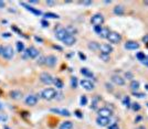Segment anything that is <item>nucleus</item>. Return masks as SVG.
<instances>
[{
    "label": "nucleus",
    "instance_id": "obj_33",
    "mask_svg": "<svg viewBox=\"0 0 148 129\" xmlns=\"http://www.w3.org/2000/svg\"><path fill=\"white\" fill-rule=\"evenodd\" d=\"M123 104L126 106V107H130V99H129V97H125L124 99H123Z\"/></svg>",
    "mask_w": 148,
    "mask_h": 129
},
{
    "label": "nucleus",
    "instance_id": "obj_16",
    "mask_svg": "<svg viewBox=\"0 0 148 129\" xmlns=\"http://www.w3.org/2000/svg\"><path fill=\"white\" fill-rule=\"evenodd\" d=\"M22 7H24L28 11H31L32 13H34V14H36V15H41L42 14V12L40 11V10H36V9H34V8H32V7H30L29 5H27V3H24V2H21L20 3Z\"/></svg>",
    "mask_w": 148,
    "mask_h": 129
},
{
    "label": "nucleus",
    "instance_id": "obj_45",
    "mask_svg": "<svg viewBox=\"0 0 148 129\" xmlns=\"http://www.w3.org/2000/svg\"><path fill=\"white\" fill-rule=\"evenodd\" d=\"M125 76H126V77H132V74H130V73H126Z\"/></svg>",
    "mask_w": 148,
    "mask_h": 129
},
{
    "label": "nucleus",
    "instance_id": "obj_15",
    "mask_svg": "<svg viewBox=\"0 0 148 129\" xmlns=\"http://www.w3.org/2000/svg\"><path fill=\"white\" fill-rule=\"evenodd\" d=\"M63 42H64V44H65V45L71 46V45L75 44V42H76V39H75V36H68L63 40Z\"/></svg>",
    "mask_w": 148,
    "mask_h": 129
},
{
    "label": "nucleus",
    "instance_id": "obj_27",
    "mask_svg": "<svg viewBox=\"0 0 148 129\" xmlns=\"http://www.w3.org/2000/svg\"><path fill=\"white\" fill-rule=\"evenodd\" d=\"M17 50H18V52H23V50H24V44L22 42H20V41H18L17 42Z\"/></svg>",
    "mask_w": 148,
    "mask_h": 129
},
{
    "label": "nucleus",
    "instance_id": "obj_31",
    "mask_svg": "<svg viewBox=\"0 0 148 129\" xmlns=\"http://www.w3.org/2000/svg\"><path fill=\"white\" fill-rule=\"evenodd\" d=\"M136 57H137L141 62H143V61L146 58V55H145L144 53H141V52H138V53H137V55H136Z\"/></svg>",
    "mask_w": 148,
    "mask_h": 129
},
{
    "label": "nucleus",
    "instance_id": "obj_1",
    "mask_svg": "<svg viewBox=\"0 0 148 129\" xmlns=\"http://www.w3.org/2000/svg\"><path fill=\"white\" fill-rule=\"evenodd\" d=\"M41 96H42V98H44V99L51 100L57 96V91L54 88H45L42 93H41Z\"/></svg>",
    "mask_w": 148,
    "mask_h": 129
},
{
    "label": "nucleus",
    "instance_id": "obj_9",
    "mask_svg": "<svg viewBox=\"0 0 148 129\" xmlns=\"http://www.w3.org/2000/svg\"><path fill=\"white\" fill-rule=\"evenodd\" d=\"M68 36H69V33L66 32V30H65V29H59V30L57 31V33H55L57 39V40H60V41H63L64 39H65Z\"/></svg>",
    "mask_w": 148,
    "mask_h": 129
},
{
    "label": "nucleus",
    "instance_id": "obj_19",
    "mask_svg": "<svg viewBox=\"0 0 148 129\" xmlns=\"http://www.w3.org/2000/svg\"><path fill=\"white\" fill-rule=\"evenodd\" d=\"M73 128V122H64L60 125V128L59 129H72Z\"/></svg>",
    "mask_w": 148,
    "mask_h": 129
},
{
    "label": "nucleus",
    "instance_id": "obj_32",
    "mask_svg": "<svg viewBox=\"0 0 148 129\" xmlns=\"http://www.w3.org/2000/svg\"><path fill=\"white\" fill-rule=\"evenodd\" d=\"M130 107L133 108V110H135V112H138V110L141 109V105H139L138 103H134V104L130 105Z\"/></svg>",
    "mask_w": 148,
    "mask_h": 129
},
{
    "label": "nucleus",
    "instance_id": "obj_4",
    "mask_svg": "<svg viewBox=\"0 0 148 129\" xmlns=\"http://www.w3.org/2000/svg\"><path fill=\"white\" fill-rule=\"evenodd\" d=\"M40 81L42 82L43 84L50 85V84H52V83L54 82V79L52 77V75H51V74L47 73V72H44V73H42V74L40 75Z\"/></svg>",
    "mask_w": 148,
    "mask_h": 129
},
{
    "label": "nucleus",
    "instance_id": "obj_23",
    "mask_svg": "<svg viewBox=\"0 0 148 129\" xmlns=\"http://www.w3.org/2000/svg\"><path fill=\"white\" fill-rule=\"evenodd\" d=\"M130 88H132L134 92H137V89L139 88V82H137V81H132V82H130Z\"/></svg>",
    "mask_w": 148,
    "mask_h": 129
},
{
    "label": "nucleus",
    "instance_id": "obj_29",
    "mask_svg": "<svg viewBox=\"0 0 148 129\" xmlns=\"http://www.w3.org/2000/svg\"><path fill=\"white\" fill-rule=\"evenodd\" d=\"M65 30H66V32L69 33V36H72V34H74V33L76 32V29H74L73 27H68Z\"/></svg>",
    "mask_w": 148,
    "mask_h": 129
},
{
    "label": "nucleus",
    "instance_id": "obj_46",
    "mask_svg": "<svg viewBox=\"0 0 148 129\" xmlns=\"http://www.w3.org/2000/svg\"><path fill=\"white\" fill-rule=\"evenodd\" d=\"M35 40H36V41H40V42H42V39H40V38H38V36H35Z\"/></svg>",
    "mask_w": 148,
    "mask_h": 129
},
{
    "label": "nucleus",
    "instance_id": "obj_14",
    "mask_svg": "<svg viewBox=\"0 0 148 129\" xmlns=\"http://www.w3.org/2000/svg\"><path fill=\"white\" fill-rule=\"evenodd\" d=\"M51 112H53V113H57V114L61 115V116H66V117H69L70 116V112L68 110V109H60V108H52L51 109Z\"/></svg>",
    "mask_w": 148,
    "mask_h": 129
},
{
    "label": "nucleus",
    "instance_id": "obj_8",
    "mask_svg": "<svg viewBox=\"0 0 148 129\" xmlns=\"http://www.w3.org/2000/svg\"><path fill=\"white\" fill-rule=\"evenodd\" d=\"M80 84H81V86H82L84 89H86V91H92V89L94 88V84L92 83L91 81H89V79H82V81L80 82Z\"/></svg>",
    "mask_w": 148,
    "mask_h": 129
},
{
    "label": "nucleus",
    "instance_id": "obj_18",
    "mask_svg": "<svg viewBox=\"0 0 148 129\" xmlns=\"http://www.w3.org/2000/svg\"><path fill=\"white\" fill-rule=\"evenodd\" d=\"M112 81H113L115 84H117V85H124L125 84V81H124V79H122L120 76H118V75H113L112 76Z\"/></svg>",
    "mask_w": 148,
    "mask_h": 129
},
{
    "label": "nucleus",
    "instance_id": "obj_48",
    "mask_svg": "<svg viewBox=\"0 0 148 129\" xmlns=\"http://www.w3.org/2000/svg\"><path fill=\"white\" fill-rule=\"evenodd\" d=\"M39 1H30V3H38Z\"/></svg>",
    "mask_w": 148,
    "mask_h": 129
},
{
    "label": "nucleus",
    "instance_id": "obj_6",
    "mask_svg": "<svg viewBox=\"0 0 148 129\" xmlns=\"http://www.w3.org/2000/svg\"><path fill=\"white\" fill-rule=\"evenodd\" d=\"M99 50L102 52V54H107V55H109V53H112L113 52V46L112 45H109V44H102V45H99Z\"/></svg>",
    "mask_w": 148,
    "mask_h": 129
},
{
    "label": "nucleus",
    "instance_id": "obj_13",
    "mask_svg": "<svg viewBox=\"0 0 148 129\" xmlns=\"http://www.w3.org/2000/svg\"><path fill=\"white\" fill-rule=\"evenodd\" d=\"M96 124L101 126V127H105L107 126L108 124H109V118H105V117H97V119H96Z\"/></svg>",
    "mask_w": 148,
    "mask_h": 129
},
{
    "label": "nucleus",
    "instance_id": "obj_10",
    "mask_svg": "<svg viewBox=\"0 0 148 129\" xmlns=\"http://www.w3.org/2000/svg\"><path fill=\"white\" fill-rule=\"evenodd\" d=\"M27 55L31 58H35L39 55V51L36 50L34 46H30L29 49H27Z\"/></svg>",
    "mask_w": 148,
    "mask_h": 129
},
{
    "label": "nucleus",
    "instance_id": "obj_2",
    "mask_svg": "<svg viewBox=\"0 0 148 129\" xmlns=\"http://www.w3.org/2000/svg\"><path fill=\"white\" fill-rule=\"evenodd\" d=\"M91 23L94 27H101L103 23H104V17L101 13H96L92 17Z\"/></svg>",
    "mask_w": 148,
    "mask_h": 129
},
{
    "label": "nucleus",
    "instance_id": "obj_11",
    "mask_svg": "<svg viewBox=\"0 0 148 129\" xmlns=\"http://www.w3.org/2000/svg\"><path fill=\"white\" fill-rule=\"evenodd\" d=\"M125 49L127 50H137L139 49V44L135 41H127L125 43Z\"/></svg>",
    "mask_w": 148,
    "mask_h": 129
},
{
    "label": "nucleus",
    "instance_id": "obj_39",
    "mask_svg": "<svg viewBox=\"0 0 148 129\" xmlns=\"http://www.w3.org/2000/svg\"><path fill=\"white\" fill-rule=\"evenodd\" d=\"M41 23H42V26L44 27V28H47V27H49V22H47L45 20H42L41 21Z\"/></svg>",
    "mask_w": 148,
    "mask_h": 129
},
{
    "label": "nucleus",
    "instance_id": "obj_21",
    "mask_svg": "<svg viewBox=\"0 0 148 129\" xmlns=\"http://www.w3.org/2000/svg\"><path fill=\"white\" fill-rule=\"evenodd\" d=\"M81 74H83V75L87 76V77H93V76H94L93 73H92L89 69H86V67H82V69H81Z\"/></svg>",
    "mask_w": 148,
    "mask_h": 129
},
{
    "label": "nucleus",
    "instance_id": "obj_37",
    "mask_svg": "<svg viewBox=\"0 0 148 129\" xmlns=\"http://www.w3.org/2000/svg\"><path fill=\"white\" fill-rule=\"evenodd\" d=\"M108 129H120V128H118V125L117 124H113V125H111L108 127Z\"/></svg>",
    "mask_w": 148,
    "mask_h": 129
},
{
    "label": "nucleus",
    "instance_id": "obj_36",
    "mask_svg": "<svg viewBox=\"0 0 148 129\" xmlns=\"http://www.w3.org/2000/svg\"><path fill=\"white\" fill-rule=\"evenodd\" d=\"M86 103H87V98H86V96H82V97H81V105H82V106H84V105H86Z\"/></svg>",
    "mask_w": 148,
    "mask_h": 129
},
{
    "label": "nucleus",
    "instance_id": "obj_24",
    "mask_svg": "<svg viewBox=\"0 0 148 129\" xmlns=\"http://www.w3.org/2000/svg\"><path fill=\"white\" fill-rule=\"evenodd\" d=\"M114 13L122 15V14L124 13V8L122 7V6H116V7L114 8Z\"/></svg>",
    "mask_w": 148,
    "mask_h": 129
},
{
    "label": "nucleus",
    "instance_id": "obj_41",
    "mask_svg": "<svg viewBox=\"0 0 148 129\" xmlns=\"http://www.w3.org/2000/svg\"><path fill=\"white\" fill-rule=\"evenodd\" d=\"M78 55H80V57H81L82 60H85V58H86V56H85L84 54H82V53H78Z\"/></svg>",
    "mask_w": 148,
    "mask_h": 129
},
{
    "label": "nucleus",
    "instance_id": "obj_22",
    "mask_svg": "<svg viewBox=\"0 0 148 129\" xmlns=\"http://www.w3.org/2000/svg\"><path fill=\"white\" fill-rule=\"evenodd\" d=\"M10 96H11V98H14V99H19L22 96V94L21 92H19V91H12V92L10 93Z\"/></svg>",
    "mask_w": 148,
    "mask_h": 129
},
{
    "label": "nucleus",
    "instance_id": "obj_12",
    "mask_svg": "<svg viewBox=\"0 0 148 129\" xmlns=\"http://www.w3.org/2000/svg\"><path fill=\"white\" fill-rule=\"evenodd\" d=\"M38 101V97L35 95H29L28 97L26 98V104L29 106H34Z\"/></svg>",
    "mask_w": 148,
    "mask_h": 129
},
{
    "label": "nucleus",
    "instance_id": "obj_28",
    "mask_svg": "<svg viewBox=\"0 0 148 129\" xmlns=\"http://www.w3.org/2000/svg\"><path fill=\"white\" fill-rule=\"evenodd\" d=\"M53 83L55 84V86H57V88H62V87H63V82H62L60 79H55Z\"/></svg>",
    "mask_w": 148,
    "mask_h": 129
},
{
    "label": "nucleus",
    "instance_id": "obj_52",
    "mask_svg": "<svg viewBox=\"0 0 148 129\" xmlns=\"http://www.w3.org/2000/svg\"><path fill=\"white\" fill-rule=\"evenodd\" d=\"M147 106H148V103H147Z\"/></svg>",
    "mask_w": 148,
    "mask_h": 129
},
{
    "label": "nucleus",
    "instance_id": "obj_38",
    "mask_svg": "<svg viewBox=\"0 0 148 129\" xmlns=\"http://www.w3.org/2000/svg\"><path fill=\"white\" fill-rule=\"evenodd\" d=\"M101 31H102V27H95V32H96L97 34L101 33Z\"/></svg>",
    "mask_w": 148,
    "mask_h": 129
},
{
    "label": "nucleus",
    "instance_id": "obj_40",
    "mask_svg": "<svg viewBox=\"0 0 148 129\" xmlns=\"http://www.w3.org/2000/svg\"><path fill=\"white\" fill-rule=\"evenodd\" d=\"M45 3H47V5H49V6H53V5H55V2H54V1H45Z\"/></svg>",
    "mask_w": 148,
    "mask_h": 129
},
{
    "label": "nucleus",
    "instance_id": "obj_47",
    "mask_svg": "<svg viewBox=\"0 0 148 129\" xmlns=\"http://www.w3.org/2000/svg\"><path fill=\"white\" fill-rule=\"evenodd\" d=\"M76 116H78V117H80V118L82 117V115H81V113H80V112H76Z\"/></svg>",
    "mask_w": 148,
    "mask_h": 129
},
{
    "label": "nucleus",
    "instance_id": "obj_26",
    "mask_svg": "<svg viewBox=\"0 0 148 129\" xmlns=\"http://www.w3.org/2000/svg\"><path fill=\"white\" fill-rule=\"evenodd\" d=\"M89 48L91 49V50H99V44L97 42H91L89 44Z\"/></svg>",
    "mask_w": 148,
    "mask_h": 129
},
{
    "label": "nucleus",
    "instance_id": "obj_43",
    "mask_svg": "<svg viewBox=\"0 0 148 129\" xmlns=\"http://www.w3.org/2000/svg\"><path fill=\"white\" fill-rule=\"evenodd\" d=\"M141 63H143V64H146V65H148V60H147V58H145V60H144V61H143V62H141Z\"/></svg>",
    "mask_w": 148,
    "mask_h": 129
},
{
    "label": "nucleus",
    "instance_id": "obj_20",
    "mask_svg": "<svg viewBox=\"0 0 148 129\" xmlns=\"http://www.w3.org/2000/svg\"><path fill=\"white\" fill-rule=\"evenodd\" d=\"M101 38H103V39H107L108 36H109V30L107 28H102V31H101V33L99 34Z\"/></svg>",
    "mask_w": 148,
    "mask_h": 129
},
{
    "label": "nucleus",
    "instance_id": "obj_42",
    "mask_svg": "<svg viewBox=\"0 0 148 129\" xmlns=\"http://www.w3.org/2000/svg\"><path fill=\"white\" fill-rule=\"evenodd\" d=\"M143 41H144V42H145V43L148 42V36H144V38H143Z\"/></svg>",
    "mask_w": 148,
    "mask_h": 129
},
{
    "label": "nucleus",
    "instance_id": "obj_34",
    "mask_svg": "<svg viewBox=\"0 0 148 129\" xmlns=\"http://www.w3.org/2000/svg\"><path fill=\"white\" fill-rule=\"evenodd\" d=\"M99 57H101V58H103V60H104V62H108V61H109V55H107V54H102V53H101Z\"/></svg>",
    "mask_w": 148,
    "mask_h": 129
},
{
    "label": "nucleus",
    "instance_id": "obj_3",
    "mask_svg": "<svg viewBox=\"0 0 148 129\" xmlns=\"http://www.w3.org/2000/svg\"><path fill=\"white\" fill-rule=\"evenodd\" d=\"M0 54L3 57L8 58V60L12 58V56H14V49H12V46L7 45V46H5V48H1V53H0Z\"/></svg>",
    "mask_w": 148,
    "mask_h": 129
},
{
    "label": "nucleus",
    "instance_id": "obj_51",
    "mask_svg": "<svg viewBox=\"0 0 148 129\" xmlns=\"http://www.w3.org/2000/svg\"><path fill=\"white\" fill-rule=\"evenodd\" d=\"M0 53H1V48H0Z\"/></svg>",
    "mask_w": 148,
    "mask_h": 129
},
{
    "label": "nucleus",
    "instance_id": "obj_35",
    "mask_svg": "<svg viewBox=\"0 0 148 129\" xmlns=\"http://www.w3.org/2000/svg\"><path fill=\"white\" fill-rule=\"evenodd\" d=\"M133 94H134L136 97H138V98H144V97H145V94H144V93H138V92H134Z\"/></svg>",
    "mask_w": 148,
    "mask_h": 129
},
{
    "label": "nucleus",
    "instance_id": "obj_5",
    "mask_svg": "<svg viewBox=\"0 0 148 129\" xmlns=\"http://www.w3.org/2000/svg\"><path fill=\"white\" fill-rule=\"evenodd\" d=\"M108 41L111 43H113V44H117V43L120 42V40H122V36H120V33H117V32H109V36H108Z\"/></svg>",
    "mask_w": 148,
    "mask_h": 129
},
{
    "label": "nucleus",
    "instance_id": "obj_50",
    "mask_svg": "<svg viewBox=\"0 0 148 129\" xmlns=\"http://www.w3.org/2000/svg\"><path fill=\"white\" fill-rule=\"evenodd\" d=\"M3 129H10V128H9L8 126H6V127H5V128H3Z\"/></svg>",
    "mask_w": 148,
    "mask_h": 129
},
{
    "label": "nucleus",
    "instance_id": "obj_30",
    "mask_svg": "<svg viewBox=\"0 0 148 129\" xmlns=\"http://www.w3.org/2000/svg\"><path fill=\"white\" fill-rule=\"evenodd\" d=\"M71 86L73 88H76L78 87V79L76 77H72L71 79Z\"/></svg>",
    "mask_w": 148,
    "mask_h": 129
},
{
    "label": "nucleus",
    "instance_id": "obj_17",
    "mask_svg": "<svg viewBox=\"0 0 148 129\" xmlns=\"http://www.w3.org/2000/svg\"><path fill=\"white\" fill-rule=\"evenodd\" d=\"M57 63V57L54 55H49V56L45 58V64L48 66H54Z\"/></svg>",
    "mask_w": 148,
    "mask_h": 129
},
{
    "label": "nucleus",
    "instance_id": "obj_49",
    "mask_svg": "<svg viewBox=\"0 0 148 129\" xmlns=\"http://www.w3.org/2000/svg\"><path fill=\"white\" fill-rule=\"evenodd\" d=\"M137 129H146V128H145V127H143V126H141V127H138Z\"/></svg>",
    "mask_w": 148,
    "mask_h": 129
},
{
    "label": "nucleus",
    "instance_id": "obj_44",
    "mask_svg": "<svg viewBox=\"0 0 148 129\" xmlns=\"http://www.w3.org/2000/svg\"><path fill=\"white\" fill-rule=\"evenodd\" d=\"M5 7V2L3 1H0V8H3Z\"/></svg>",
    "mask_w": 148,
    "mask_h": 129
},
{
    "label": "nucleus",
    "instance_id": "obj_7",
    "mask_svg": "<svg viewBox=\"0 0 148 129\" xmlns=\"http://www.w3.org/2000/svg\"><path fill=\"white\" fill-rule=\"evenodd\" d=\"M113 114V112L109 109V108H101L99 109V117H105V118H109Z\"/></svg>",
    "mask_w": 148,
    "mask_h": 129
},
{
    "label": "nucleus",
    "instance_id": "obj_25",
    "mask_svg": "<svg viewBox=\"0 0 148 129\" xmlns=\"http://www.w3.org/2000/svg\"><path fill=\"white\" fill-rule=\"evenodd\" d=\"M44 17L45 18H50V19H59L60 18L57 14L53 13V12H47V13H44Z\"/></svg>",
    "mask_w": 148,
    "mask_h": 129
}]
</instances>
